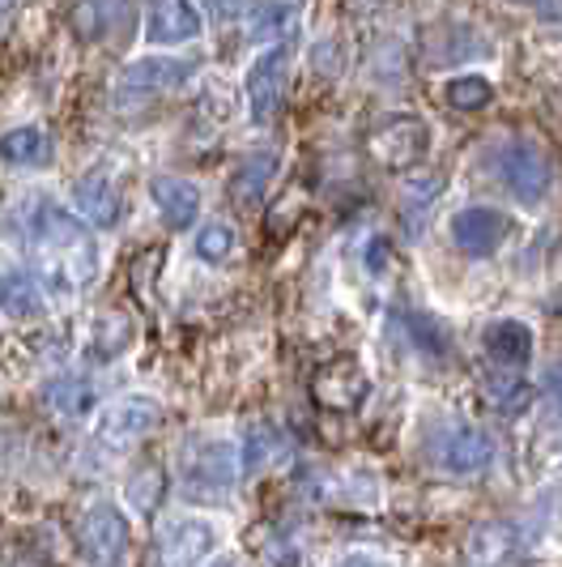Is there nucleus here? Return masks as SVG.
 <instances>
[{
    "label": "nucleus",
    "mask_w": 562,
    "mask_h": 567,
    "mask_svg": "<svg viewBox=\"0 0 562 567\" xmlns=\"http://www.w3.org/2000/svg\"><path fill=\"white\" fill-rule=\"evenodd\" d=\"M520 550V534L503 525V520H490V525H478L469 534V546H465V559L469 567H507Z\"/></svg>",
    "instance_id": "19"
},
{
    "label": "nucleus",
    "mask_w": 562,
    "mask_h": 567,
    "mask_svg": "<svg viewBox=\"0 0 562 567\" xmlns=\"http://www.w3.org/2000/svg\"><path fill=\"white\" fill-rule=\"evenodd\" d=\"M439 193H444V175H430V171L405 175V184H400V218H405V227L418 230L422 218L430 214V205L439 200Z\"/></svg>",
    "instance_id": "23"
},
{
    "label": "nucleus",
    "mask_w": 562,
    "mask_h": 567,
    "mask_svg": "<svg viewBox=\"0 0 562 567\" xmlns=\"http://www.w3.org/2000/svg\"><path fill=\"white\" fill-rule=\"evenodd\" d=\"M52 137L39 124H18L9 133H0V163L13 171H43L52 163Z\"/></svg>",
    "instance_id": "16"
},
{
    "label": "nucleus",
    "mask_w": 562,
    "mask_h": 567,
    "mask_svg": "<svg viewBox=\"0 0 562 567\" xmlns=\"http://www.w3.org/2000/svg\"><path fill=\"white\" fill-rule=\"evenodd\" d=\"M158 491H163V474H158L154 465H145L140 474H133V478H128V499H133V508H137V512L158 508Z\"/></svg>",
    "instance_id": "30"
},
{
    "label": "nucleus",
    "mask_w": 562,
    "mask_h": 567,
    "mask_svg": "<svg viewBox=\"0 0 562 567\" xmlns=\"http://www.w3.org/2000/svg\"><path fill=\"white\" fill-rule=\"evenodd\" d=\"M290 69H294V48L290 43H269L260 56L252 60L243 90H248V112L252 124H273L285 107V94H290Z\"/></svg>",
    "instance_id": "6"
},
{
    "label": "nucleus",
    "mask_w": 562,
    "mask_h": 567,
    "mask_svg": "<svg viewBox=\"0 0 562 567\" xmlns=\"http://www.w3.org/2000/svg\"><path fill=\"white\" fill-rule=\"evenodd\" d=\"M329 567H393L388 559H379V555H371V550H350V555H341L337 564Z\"/></svg>",
    "instance_id": "31"
},
{
    "label": "nucleus",
    "mask_w": 562,
    "mask_h": 567,
    "mask_svg": "<svg viewBox=\"0 0 562 567\" xmlns=\"http://www.w3.org/2000/svg\"><path fill=\"white\" fill-rule=\"evenodd\" d=\"M320 380H324V384H329V380L337 384L333 393H324V398H320L324 405H337V410H354V405H358V401L366 398V375L358 368H354V363H341V368L320 371Z\"/></svg>",
    "instance_id": "26"
},
{
    "label": "nucleus",
    "mask_w": 562,
    "mask_h": 567,
    "mask_svg": "<svg viewBox=\"0 0 562 567\" xmlns=\"http://www.w3.org/2000/svg\"><path fill=\"white\" fill-rule=\"evenodd\" d=\"M73 18H77V27H82L85 39H107V22L133 18V9H124V4H82Z\"/></svg>",
    "instance_id": "29"
},
{
    "label": "nucleus",
    "mask_w": 562,
    "mask_h": 567,
    "mask_svg": "<svg viewBox=\"0 0 562 567\" xmlns=\"http://www.w3.org/2000/svg\"><path fill=\"white\" fill-rule=\"evenodd\" d=\"M205 27L197 4H184V0H163V4H149L145 9V39L154 48H179V43H192Z\"/></svg>",
    "instance_id": "14"
},
{
    "label": "nucleus",
    "mask_w": 562,
    "mask_h": 567,
    "mask_svg": "<svg viewBox=\"0 0 562 567\" xmlns=\"http://www.w3.org/2000/svg\"><path fill=\"white\" fill-rule=\"evenodd\" d=\"M260 555H264V564H269V567H303V559H308V546L299 542V534H294V529L278 525V529H269V534H264V542H260Z\"/></svg>",
    "instance_id": "27"
},
{
    "label": "nucleus",
    "mask_w": 562,
    "mask_h": 567,
    "mask_svg": "<svg viewBox=\"0 0 562 567\" xmlns=\"http://www.w3.org/2000/svg\"><path fill=\"white\" fill-rule=\"evenodd\" d=\"M243 478V456L235 440L192 435L179 453V483L188 495H226Z\"/></svg>",
    "instance_id": "3"
},
{
    "label": "nucleus",
    "mask_w": 562,
    "mask_h": 567,
    "mask_svg": "<svg viewBox=\"0 0 562 567\" xmlns=\"http://www.w3.org/2000/svg\"><path fill=\"white\" fill-rule=\"evenodd\" d=\"M371 154L384 163V167H414L422 154H426V124L422 120H393L384 124L375 137H371Z\"/></svg>",
    "instance_id": "15"
},
{
    "label": "nucleus",
    "mask_w": 562,
    "mask_h": 567,
    "mask_svg": "<svg viewBox=\"0 0 562 567\" xmlns=\"http://www.w3.org/2000/svg\"><path fill=\"white\" fill-rule=\"evenodd\" d=\"M239 456H243V474H264V470H273V465H281L290 456V440H285L281 426L256 423L239 440Z\"/></svg>",
    "instance_id": "21"
},
{
    "label": "nucleus",
    "mask_w": 562,
    "mask_h": 567,
    "mask_svg": "<svg viewBox=\"0 0 562 567\" xmlns=\"http://www.w3.org/2000/svg\"><path fill=\"white\" fill-rule=\"evenodd\" d=\"M396 320L405 324V338H409V346H414L418 354H426L430 363H448V359H451V333L439 324V320H435V316L400 312Z\"/></svg>",
    "instance_id": "22"
},
{
    "label": "nucleus",
    "mask_w": 562,
    "mask_h": 567,
    "mask_svg": "<svg viewBox=\"0 0 562 567\" xmlns=\"http://www.w3.org/2000/svg\"><path fill=\"white\" fill-rule=\"evenodd\" d=\"M197 256L205 260V265H226L230 256L239 252V230L230 227V223H222V218H214V223H205V227L197 230Z\"/></svg>",
    "instance_id": "25"
},
{
    "label": "nucleus",
    "mask_w": 562,
    "mask_h": 567,
    "mask_svg": "<svg viewBox=\"0 0 562 567\" xmlns=\"http://www.w3.org/2000/svg\"><path fill=\"white\" fill-rule=\"evenodd\" d=\"M273 179H278V154L273 150H256L230 175V200H239L243 209H252V205H260V200L269 197V184Z\"/></svg>",
    "instance_id": "18"
},
{
    "label": "nucleus",
    "mask_w": 562,
    "mask_h": 567,
    "mask_svg": "<svg viewBox=\"0 0 562 567\" xmlns=\"http://www.w3.org/2000/svg\"><path fill=\"white\" fill-rule=\"evenodd\" d=\"M490 167H495V179L520 205H541L545 193H550V184H554L550 154L537 142H529V137H507V142L495 145L490 150Z\"/></svg>",
    "instance_id": "4"
},
{
    "label": "nucleus",
    "mask_w": 562,
    "mask_h": 567,
    "mask_svg": "<svg viewBox=\"0 0 562 567\" xmlns=\"http://www.w3.org/2000/svg\"><path fill=\"white\" fill-rule=\"evenodd\" d=\"M197 78V60L184 56H140L119 69L115 78V99H154V94H170Z\"/></svg>",
    "instance_id": "9"
},
{
    "label": "nucleus",
    "mask_w": 562,
    "mask_h": 567,
    "mask_svg": "<svg viewBox=\"0 0 562 567\" xmlns=\"http://www.w3.org/2000/svg\"><path fill=\"white\" fill-rule=\"evenodd\" d=\"M163 423V405L149 393H128V398L103 405L98 423H94V449L98 453H128L133 444H140L154 426Z\"/></svg>",
    "instance_id": "5"
},
{
    "label": "nucleus",
    "mask_w": 562,
    "mask_h": 567,
    "mask_svg": "<svg viewBox=\"0 0 562 567\" xmlns=\"http://www.w3.org/2000/svg\"><path fill=\"white\" fill-rule=\"evenodd\" d=\"M448 235L456 244V252H465L469 260H486V256H495L507 244L511 223L495 205H465L448 218Z\"/></svg>",
    "instance_id": "10"
},
{
    "label": "nucleus",
    "mask_w": 562,
    "mask_h": 567,
    "mask_svg": "<svg viewBox=\"0 0 562 567\" xmlns=\"http://www.w3.org/2000/svg\"><path fill=\"white\" fill-rule=\"evenodd\" d=\"M77 550L85 567H124L128 555V520L115 504H90L77 520Z\"/></svg>",
    "instance_id": "8"
},
{
    "label": "nucleus",
    "mask_w": 562,
    "mask_h": 567,
    "mask_svg": "<svg viewBox=\"0 0 562 567\" xmlns=\"http://www.w3.org/2000/svg\"><path fill=\"white\" fill-rule=\"evenodd\" d=\"M43 405L60 414V419H69V423H77L85 419L94 405H98V393H94V384L85 380V375H52L48 384H43Z\"/></svg>",
    "instance_id": "20"
},
{
    "label": "nucleus",
    "mask_w": 562,
    "mask_h": 567,
    "mask_svg": "<svg viewBox=\"0 0 562 567\" xmlns=\"http://www.w3.org/2000/svg\"><path fill=\"white\" fill-rule=\"evenodd\" d=\"M444 99H448L456 112H481V107H490V99H495V85L478 78V73H469V78H451L444 85Z\"/></svg>",
    "instance_id": "28"
},
{
    "label": "nucleus",
    "mask_w": 562,
    "mask_h": 567,
    "mask_svg": "<svg viewBox=\"0 0 562 567\" xmlns=\"http://www.w3.org/2000/svg\"><path fill=\"white\" fill-rule=\"evenodd\" d=\"M426 461L444 478H478L495 465V440L478 423H444L426 435Z\"/></svg>",
    "instance_id": "2"
},
{
    "label": "nucleus",
    "mask_w": 562,
    "mask_h": 567,
    "mask_svg": "<svg viewBox=\"0 0 562 567\" xmlns=\"http://www.w3.org/2000/svg\"><path fill=\"white\" fill-rule=\"evenodd\" d=\"M481 346H486V354H490V363L499 371H511V375H520V371L533 363V329L524 324V320H490L486 329H481Z\"/></svg>",
    "instance_id": "12"
},
{
    "label": "nucleus",
    "mask_w": 562,
    "mask_h": 567,
    "mask_svg": "<svg viewBox=\"0 0 562 567\" xmlns=\"http://www.w3.org/2000/svg\"><path fill=\"white\" fill-rule=\"evenodd\" d=\"M218 546V529L205 516H170L167 525L154 534L145 567H205V559Z\"/></svg>",
    "instance_id": "7"
},
{
    "label": "nucleus",
    "mask_w": 562,
    "mask_h": 567,
    "mask_svg": "<svg viewBox=\"0 0 562 567\" xmlns=\"http://www.w3.org/2000/svg\"><path fill=\"white\" fill-rule=\"evenodd\" d=\"M0 312L9 320H39L48 312L43 282L30 269H0Z\"/></svg>",
    "instance_id": "17"
},
{
    "label": "nucleus",
    "mask_w": 562,
    "mask_h": 567,
    "mask_svg": "<svg viewBox=\"0 0 562 567\" xmlns=\"http://www.w3.org/2000/svg\"><path fill=\"white\" fill-rule=\"evenodd\" d=\"M149 200L167 230H188L200 218V188L184 175H154L149 179Z\"/></svg>",
    "instance_id": "13"
},
{
    "label": "nucleus",
    "mask_w": 562,
    "mask_h": 567,
    "mask_svg": "<svg viewBox=\"0 0 562 567\" xmlns=\"http://www.w3.org/2000/svg\"><path fill=\"white\" fill-rule=\"evenodd\" d=\"M209 567H239L235 559H218V564H209Z\"/></svg>",
    "instance_id": "33"
},
{
    "label": "nucleus",
    "mask_w": 562,
    "mask_h": 567,
    "mask_svg": "<svg viewBox=\"0 0 562 567\" xmlns=\"http://www.w3.org/2000/svg\"><path fill=\"white\" fill-rule=\"evenodd\" d=\"M541 384H545V398L554 401V410L562 414V363H550V368H545V380H541Z\"/></svg>",
    "instance_id": "32"
},
{
    "label": "nucleus",
    "mask_w": 562,
    "mask_h": 567,
    "mask_svg": "<svg viewBox=\"0 0 562 567\" xmlns=\"http://www.w3.org/2000/svg\"><path fill=\"white\" fill-rule=\"evenodd\" d=\"M73 209H77L82 223H90L94 230L119 227V218H124V193H119L112 171H103V167L85 171L82 179L73 184Z\"/></svg>",
    "instance_id": "11"
},
{
    "label": "nucleus",
    "mask_w": 562,
    "mask_h": 567,
    "mask_svg": "<svg viewBox=\"0 0 562 567\" xmlns=\"http://www.w3.org/2000/svg\"><path fill=\"white\" fill-rule=\"evenodd\" d=\"M243 13H248V30H252L256 39H264V43L290 34V30L303 22V9L299 4H252Z\"/></svg>",
    "instance_id": "24"
},
{
    "label": "nucleus",
    "mask_w": 562,
    "mask_h": 567,
    "mask_svg": "<svg viewBox=\"0 0 562 567\" xmlns=\"http://www.w3.org/2000/svg\"><path fill=\"white\" fill-rule=\"evenodd\" d=\"M18 235L30 252L56 274L64 290H77L98 274V248L77 214H69L52 197H22L18 205Z\"/></svg>",
    "instance_id": "1"
}]
</instances>
